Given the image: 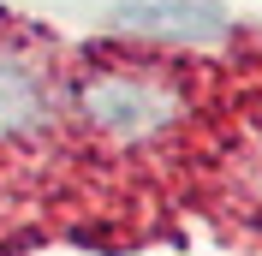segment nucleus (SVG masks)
I'll return each instance as SVG.
<instances>
[{"label":"nucleus","instance_id":"7ed1b4c3","mask_svg":"<svg viewBox=\"0 0 262 256\" xmlns=\"http://www.w3.org/2000/svg\"><path fill=\"white\" fill-rule=\"evenodd\" d=\"M48 90L30 66L18 60H0V143L6 149H24V143H42L48 137Z\"/></svg>","mask_w":262,"mask_h":256},{"label":"nucleus","instance_id":"f03ea898","mask_svg":"<svg viewBox=\"0 0 262 256\" xmlns=\"http://www.w3.org/2000/svg\"><path fill=\"white\" fill-rule=\"evenodd\" d=\"M114 24L131 36H155V42H221L232 30L221 0H131L114 12Z\"/></svg>","mask_w":262,"mask_h":256},{"label":"nucleus","instance_id":"f257e3e1","mask_svg":"<svg viewBox=\"0 0 262 256\" xmlns=\"http://www.w3.org/2000/svg\"><path fill=\"white\" fill-rule=\"evenodd\" d=\"M78 113L107 143H149L173 125L179 96L143 72H96V78L78 83Z\"/></svg>","mask_w":262,"mask_h":256}]
</instances>
